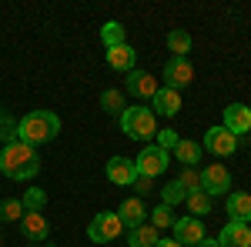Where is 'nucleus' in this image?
<instances>
[{"instance_id": "nucleus-1", "label": "nucleus", "mask_w": 251, "mask_h": 247, "mask_svg": "<svg viewBox=\"0 0 251 247\" xmlns=\"http://www.w3.org/2000/svg\"><path fill=\"white\" fill-rule=\"evenodd\" d=\"M0 174L10 180H34L40 174V157L24 140H14L0 151Z\"/></svg>"}, {"instance_id": "nucleus-2", "label": "nucleus", "mask_w": 251, "mask_h": 247, "mask_svg": "<svg viewBox=\"0 0 251 247\" xmlns=\"http://www.w3.org/2000/svg\"><path fill=\"white\" fill-rule=\"evenodd\" d=\"M60 134V117L54 111H30L27 117L17 120V140L37 151L40 144H50Z\"/></svg>"}, {"instance_id": "nucleus-3", "label": "nucleus", "mask_w": 251, "mask_h": 247, "mask_svg": "<svg viewBox=\"0 0 251 247\" xmlns=\"http://www.w3.org/2000/svg\"><path fill=\"white\" fill-rule=\"evenodd\" d=\"M121 131L131 140H151L157 134V117L151 107H127L121 114Z\"/></svg>"}, {"instance_id": "nucleus-4", "label": "nucleus", "mask_w": 251, "mask_h": 247, "mask_svg": "<svg viewBox=\"0 0 251 247\" xmlns=\"http://www.w3.org/2000/svg\"><path fill=\"white\" fill-rule=\"evenodd\" d=\"M168 164H171V154L164 151V147H157V144H148V147L134 157V171L144 174V177H151V180L168 171Z\"/></svg>"}, {"instance_id": "nucleus-5", "label": "nucleus", "mask_w": 251, "mask_h": 247, "mask_svg": "<svg viewBox=\"0 0 251 247\" xmlns=\"http://www.w3.org/2000/svg\"><path fill=\"white\" fill-rule=\"evenodd\" d=\"M201 190L208 194V197H221V194H231V174L225 164H208V167H201Z\"/></svg>"}, {"instance_id": "nucleus-6", "label": "nucleus", "mask_w": 251, "mask_h": 247, "mask_svg": "<svg viewBox=\"0 0 251 247\" xmlns=\"http://www.w3.org/2000/svg\"><path fill=\"white\" fill-rule=\"evenodd\" d=\"M121 230H124L121 217H117V214H111V210H104V214H97L94 221L87 224V237H91L94 244H107V241H114Z\"/></svg>"}, {"instance_id": "nucleus-7", "label": "nucleus", "mask_w": 251, "mask_h": 247, "mask_svg": "<svg viewBox=\"0 0 251 247\" xmlns=\"http://www.w3.org/2000/svg\"><path fill=\"white\" fill-rule=\"evenodd\" d=\"M191 80H194V67L188 57H171L164 64V87H171V90L181 94Z\"/></svg>"}, {"instance_id": "nucleus-8", "label": "nucleus", "mask_w": 251, "mask_h": 247, "mask_svg": "<svg viewBox=\"0 0 251 247\" xmlns=\"http://www.w3.org/2000/svg\"><path fill=\"white\" fill-rule=\"evenodd\" d=\"M174 241L181 247H198L208 234H204V224H201V217H177L174 221Z\"/></svg>"}, {"instance_id": "nucleus-9", "label": "nucleus", "mask_w": 251, "mask_h": 247, "mask_svg": "<svg viewBox=\"0 0 251 247\" xmlns=\"http://www.w3.org/2000/svg\"><path fill=\"white\" fill-rule=\"evenodd\" d=\"M204 151H211L214 157H228V154L238 151V137L218 124V127H211V131L204 134Z\"/></svg>"}, {"instance_id": "nucleus-10", "label": "nucleus", "mask_w": 251, "mask_h": 247, "mask_svg": "<svg viewBox=\"0 0 251 247\" xmlns=\"http://www.w3.org/2000/svg\"><path fill=\"white\" fill-rule=\"evenodd\" d=\"M124 87H127V94L134 97V100H151L161 84H157L148 70H137L134 67V70H127V84H124Z\"/></svg>"}, {"instance_id": "nucleus-11", "label": "nucleus", "mask_w": 251, "mask_h": 247, "mask_svg": "<svg viewBox=\"0 0 251 247\" xmlns=\"http://www.w3.org/2000/svg\"><path fill=\"white\" fill-rule=\"evenodd\" d=\"M20 234H24L27 244H47L50 224H47L44 214H24V217H20Z\"/></svg>"}, {"instance_id": "nucleus-12", "label": "nucleus", "mask_w": 251, "mask_h": 247, "mask_svg": "<svg viewBox=\"0 0 251 247\" xmlns=\"http://www.w3.org/2000/svg\"><path fill=\"white\" fill-rule=\"evenodd\" d=\"M225 131H231L234 137H241V134L251 131V107L248 104H228L225 107V124H221Z\"/></svg>"}, {"instance_id": "nucleus-13", "label": "nucleus", "mask_w": 251, "mask_h": 247, "mask_svg": "<svg viewBox=\"0 0 251 247\" xmlns=\"http://www.w3.org/2000/svg\"><path fill=\"white\" fill-rule=\"evenodd\" d=\"M134 177H137V171H134V160H131V157H111V160H107V180H111V184L131 187Z\"/></svg>"}, {"instance_id": "nucleus-14", "label": "nucleus", "mask_w": 251, "mask_h": 247, "mask_svg": "<svg viewBox=\"0 0 251 247\" xmlns=\"http://www.w3.org/2000/svg\"><path fill=\"white\" fill-rule=\"evenodd\" d=\"M151 111H154V117H177V111H181V94L177 90H171V87H157V94L151 97Z\"/></svg>"}, {"instance_id": "nucleus-15", "label": "nucleus", "mask_w": 251, "mask_h": 247, "mask_svg": "<svg viewBox=\"0 0 251 247\" xmlns=\"http://www.w3.org/2000/svg\"><path fill=\"white\" fill-rule=\"evenodd\" d=\"M218 247H251V227L238 224V221H228L225 230L218 234Z\"/></svg>"}, {"instance_id": "nucleus-16", "label": "nucleus", "mask_w": 251, "mask_h": 247, "mask_svg": "<svg viewBox=\"0 0 251 247\" xmlns=\"http://www.w3.org/2000/svg\"><path fill=\"white\" fill-rule=\"evenodd\" d=\"M117 217H121V224L131 230V227H137V224H144V217H148V207L141 204V197H127L121 207L114 210Z\"/></svg>"}, {"instance_id": "nucleus-17", "label": "nucleus", "mask_w": 251, "mask_h": 247, "mask_svg": "<svg viewBox=\"0 0 251 247\" xmlns=\"http://www.w3.org/2000/svg\"><path fill=\"white\" fill-rule=\"evenodd\" d=\"M228 217L238 221V224H248L251 221V194H245V190L228 194Z\"/></svg>"}, {"instance_id": "nucleus-18", "label": "nucleus", "mask_w": 251, "mask_h": 247, "mask_svg": "<svg viewBox=\"0 0 251 247\" xmlns=\"http://www.w3.org/2000/svg\"><path fill=\"white\" fill-rule=\"evenodd\" d=\"M134 60H137V54H134V47L131 44H121V47H111L107 50V67H114V70H134Z\"/></svg>"}, {"instance_id": "nucleus-19", "label": "nucleus", "mask_w": 251, "mask_h": 247, "mask_svg": "<svg viewBox=\"0 0 251 247\" xmlns=\"http://www.w3.org/2000/svg\"><path fill=\"white\" fill-rule=\"evenodd\" d=\"M157 241H161V230L151 224H137L127 230V247H157Z\"/></svg>"}, {"instance_id": "nucleus-20", "label": "nucleus", "mask_w": 251, "mask_h": 247, "mask_svg": "<svg viewBox=\"0 0 251 247\" xmlns=\"http://www.w3.org/2000/svg\"><path fill=\"white\" fill-rule=\"evenodd\" d=\"M100 40H104L107 50H111V47H121V44H127V30H124V23L107 20V23L100 27Z\"/></svg>"}, {"instance_id": "nucleus-21", "label": "nucleus", "mask_w": 251, "mask_h": 247, "mask_svg": "<svg viewBox=\"0 0 251 247\" xmlns=\"http://www.w3.org/2000/svg\"><path fill=\"white\" fill-rule=\"evenodd\" d=\"M171 154L184 164V167H194V164L201 160V144H194V140H184V137H181V140H177V147H174Z\"/></svg>"}, {"instance_id": "nucleus-22", "label": "nucleus", "mask_w": 251, "mask_h": 247, "mask_svg": "<svg viewBox=\"0 0 251 247\" xmlns=\"http://www.w3.org/2000/svg\"><path fill=\"white\" fill-rule=\"evenodd\" d=\"M24 214H27V210H24V201H20V197H7V201H0V224H14V221L20 224Z\"/></svg>"}, {"instance_id": "nucleus-23", "label": "nucleus", "mask_w": 251, "mask_h": 247, "mask_svg": "<svg viewBox=\"0 0 251 247\" xmlns=\"http://www.w3.org/2000/svg\"><path fill=\"white\" fill-rule=\"evenodd\" d=\"M100 107H104L107 114H117V117H121L124 111H127V100H124V94H121V90L107 87V90L100 94Z\"/></svg>"}, {"instance_id": "nucleus-24", "label": "nucleus", "mask_w": 251, "mask_h": 247, "mask_svg": "<svg viewBox=\"0 0 251 247\" xmlns=\"http://www.w3.org/2000/svg\"><path fill=\"white\" fill-rule=\"evenodd\" d=\"M184 204H188V210H191L194 217H201V214H211V207H214V201L204 194V190H194V194H188L184 197Z\"/></svg>"}, {"instance_id": "nucleus-25", "label": "nucleus", "mask_w": 251, "mask_h": 247, "mask_svg": "<svg viewBox=\"0 0 251 247\" xmlns=\"http://www.w3.org/2000/svg\"><path fill=\"white\" fill-rule=\"evenodd\" d=\"M20 201H24V210L27 214H44V207H47V194L40 187H27V194Z\"/></svg>"}, {"instance_id": "nucleus-26", "label": "nucleus", "mask_w": 251, "mask_h": 247, "mask_svg": "<svg viewBox=\"0 0 251 247\" xmlns=\"http://www.w3.org/2000/svg\"><path fill=\"white\" fill-rule=\"evenodd\" d=\"M168 47H171L174 57H188V50H191V34H188V30H171V34H168Z\"/></svg>"}, {"instance_id": "nucleus-27", "label": "nucleus", "mask_w": 251, "mask_h": 247, "mask_svg": "<svg viewBox=\"0 0 251 247\" xmlns=\"http://www.w3.org/2000/svg\"><path fill=\"white\" fill-rule=\"evenodd\" d=\"M184 197H188V190L181 187L177 180H168V184L161 187V204H168V207H174V204H184Z\"/></svg>"}, {"instance_id": "nucleus-28", "label": "nucleus", "mask_w": 251, "mask_h": 247, "mask_svg": "<svg viewBox=\"0 0 251 247\" xmlns=\"http://www.w3.org/2000/svg\"><path fill=\"white\" fill-rule=\"evenodd\" d=\"M14 140H17V120L0 107V144L7 147V144H14Z\"/></svg>"}, {"instance_id": "nucleus-29", "label": "nucleus", "mask_w": 251, "mask_h": 247, "mask_svg": "<svg viewBox=\"0 0 251 247\" xmlns=\"http://www.w3.org/2000/svg\"><path fill=\"white\" fill-rule=\"evenodd\" d=\"M174 221H177V217L171 214V207H168V204H157V207L151 210V227H157V230L174 227Z\"/></svg>"}, {"instance_id": "nucleus-30", "label": "nucleus", "mask_w": 251, "mask_h": 247, "mask_svg": "<svg viewBox=\"0 0 251 247\" xmlns=\"http://www.w3.org/2000/svg\"><path fill=\"white\" fill-rule=\"evenodd\" d=\"M177 184L188 190V194L201 190V171H198V167H184V171H181V177H177Z\"/></svg>"}, {"instance_id": "nucleus-31", "label": "nucleus", "mask_w": 251, "mask_h": 247, "mask_svg": "<svg viewBox=\"0 0 251 247\" xmlns=\"http://www.w3.org/2000/svg\"><path fill=\"white\" fill-rule=\"evenodd\" d=\"M154 137H157V147H164L168 154H171L174 147H177V140H181V134L171 131V127H168V131H161V134H154Z\"/></svg>"}, {"instance_id": "nucleus-32", "label": "nucleus", "mask_w": 251, "mask_h": 247, "mask_svg": "<svg viewBox=\"0 0 251 247\" xmlns=\"http://www.w3.org/2000/svg\"><path fill=\"white\" fill-rule=\"evenodd\" d=\"M131 187H134L137 194H151V190H154V180H151V177H144V174H137Z\"/></svg>"}, {"instance_id": "nucleus-33", "label": "nucleus", "mask_w": 251, "mask_h": 247, "mask_svg": "<svg viewBox=\"0 0 251 247\" xmlns=\"http://www.w3.org/2000/svg\"><path fill=\"white\" fill-rule=\"evenodd\" d=\"M157 247H181V244H177L174 237H161V241H157Z\"/></svg>"}, {"instance_id": "nucleus-34", "label": "nucleus", "mask_w": 251, "mask_h": 247, "mask_svg": "<svg viewBox=\"0 0 251 247\" xmlns=\"http://www.w3.org/2000/svg\"><path fill=\"white\" fill-rule=\"evenodd\" d=\"M198 247H218V241H214V237H204V241H201Z\"/></svg>"}, {"instance_id": "nucleus-35", "label": "nucleus", "mask_w": 251, "mask_h": 247, "mask_svg": "<svg viewBox=\"0 0 251 247\" xmlns=\"http://www.w3.org/2000/svg\"><path fill=\"white\" fill-rule=\"evenodd\" d=\"M27 247H54V244H27Z\"/></svg>"}, {"instance_id": "nucleus-36", "label": "nucleus", "mask_w": 251, "mask_h": 247, "mask_svg": "<svg viewBox=\"0 0 251 247\" xmlns=\"http://www.w3.org/2000/svg\"><path fill=\"white\" fill-rule=\"evenodd\" d=\"M0 241H3V237H0Z\"/></svg>"}]
</instances>
